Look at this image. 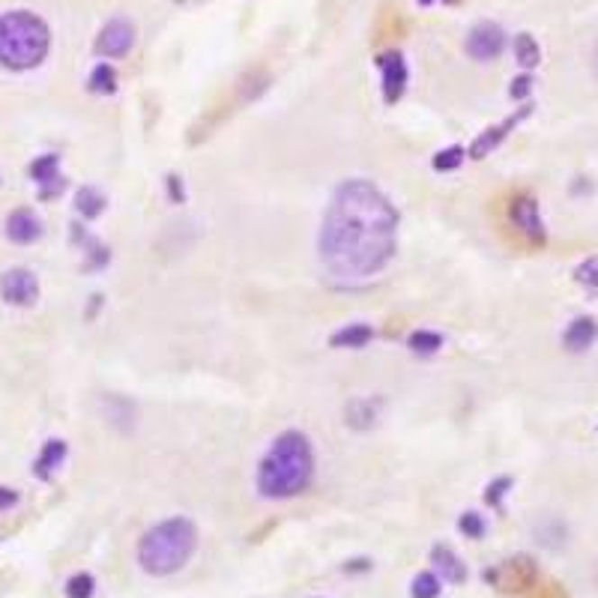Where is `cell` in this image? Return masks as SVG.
Wrapping results in <instances>:
<instances>
[{"label": "cell", "mask_w": 598, "mask_h": 598, "mask_svg": "<svg viewBox=\"0 0 598 598\" xmlns=\"http://www.w3.org/2000/svg\"><path fill=\"white\" fill-rule=\"evenodd\" d=\"M377 67L383 75V99H386V105H395L407 90V63L398 51H386L377 58Z\"/></svg>", "instance_id": "30bf717a"}, {"label": "cell", "mask_w": 598, "mask_h": 598, "mask_svg": "<svg viewBox=\"0 0 598 598\" xmlns=\"http://www.w3.org/2000/svg\"><path fill=\"white\" fill-rule=\"evenodd\" d=\"M443 348V339L431 330H416L413 335H410V350L413 353H425V357H431V353H437Z\"/></svg>", "instance_id": "7402d4cb"}, {"label": "cell", "mask_w": 598, "mask_h": 598, "mask_svg": "<svg viewBox=\"0 0 598 598\" xmlns=\"http://www.w3.org/2000/svg\"><path fill=\"white\" fill-rule=\"evenodd\" d=\"M446 4H461V0H446Z\"/></svg>", "instance_id": "d6a6232c"}, {"label": "cell", "mask_w": 598, "mask_h": 598, "mask_svg": "<svg viewBox=\"0 0 598 598\" xmlns=\"http://www.w3.org/2000/svg\"><path fill=\"white\" fill-rule=\"evenodd\" d=\"M0 296L6 299L9 305H18V308H31L36 299H40V282H36V276L31 269H6L4 276H0Z\"/></svg>", "instance_id": "8992f818"}, {"label": "cell", "mask_w": 598, "mask_h": 598, "mask_svg": "<svg viewBox=\"0 0 598 598\" xmlns=\"http://www.w3.org/2000/svg\"><path fill=\"white\" fill-rule=\"evenodd\" d=\"M410 595L413 598H437L440 595V577L431 572H422L413 577V586H410Z\"/></svg>", "instance_id": "603a6c76"}, {"label": "cell", "mask_w": 598, "mask_h": 598, "mask_svg": "<svg viewBox=\"0 0 598 598\" xmlns=\"http://www.w3.org/2000/svg\"><path fill=\"white\" fill-rule=\"evenodd\" d=\"M13 503H15V491L0 488V506H13Z\"/></svg>", "instance_id": "4dcf8cb0"}, {"label": "cell", "mask_w": 598, "mask_h": 598, "mask_svg": "<svg viewBox=\"0 0 598 598\" xmlns=\"http://www.w3.org/2000/svg\"><path fill=\"white\" fill-rule=\"evenodd\" d=\"M532 114V105L527 102L523 108H518L515 114H509L506 120H503L500 126H491V129H485V132L476 138V141L470 144V159H485V156H491L494 150H497L506 138L512 135V129H518L523 120H527Z\"/></svg>", "instance_id": "9c48e42d"}, {"label": "cell", "mask_w": 598, "mask_h": 598, "mask_svg": "<svg viewBox=\"0 0 598 598\" xmlns=\"http://www.w3.org/2000/svg\"><path fill=\"white\" fill-rule=\"evenodd\" d=\"M87 87L93 93H99V96H111V93L117 90V69L111 67V63H99V67L90 72Z\"/></svg>", "instance_id": "44dd1931"}, {"label": "cell", "mask_w": 598, "mask_h": 598, "mask_svg": "<svg viewBox=\"0 0 598 598\" xmlns=\"http://www.w3.org/2000/svg\"><path fill=\"white\" fill-rule=\"evenodd\" d=\"M458 530H461L467 539H482L485 536V518L476 515V512H464L461 521H458Z\"/></svg>", "instance_id": "83f0119b"}, {"label": "cell", "mask_w": 598, "mask_h": 598, "mask_svg": "<svg viewBox=\"0 0 598 598\" xmlns=\"http://www.w3.org/2000/svg\"><path fill=\"white\" fill-rule=\"evenodd\" d=\"M503 575H509V581H503L500 590H521V586H527L536 577V566H532V559L518 557V559H506V563L491 568V572H485V577H503Z\"/></svg>", "instance_id": "5bb4252c"}, {"label": "cell", "mask_w": 598, "mask_h": 598, "mask_svg": "<svg viewBox=\"0 0 598 598\" xmlns=\"http://www.w3.org/2000/svg\"><path fill=\"white\" fill-rule=\"evenodd\" d=\"M93 593H96V581L87 572L72 575L67 581V598H93Z\"/></svg>", "instance_id": "cb8c5ba5"}, {"label": "cell", "mask_w": 598, "mask_h": 598, "mask_svg": "<svg viewBox=\"0 0 598 598\" xmlns=\"http://www.w3.org/2000/svg\"><path fill=\"white\" fill-rule=\"evenodd\" d=\"M509 488H512L509 476H500V479H494V482L488 485V491H485V503H488V506H494V509H503V500H506Z\"/></svg>", "instance_id": "484cf974"}, {"label": "cell", "mask_w": 598, "mask_h": 598, "mask_svg": "<svg viewBox=\"0 0 598 598\" xmlns=\"http://www.w3.org/2000/svg\"><path fill=\"white\" fill-rule=\"evenodd\" d=\"M461 162H464V147H448L434 156L437 171H455V168H461Z\"/></svg>", "instance_id": "4316f807"}, {"label": "cell", "mask_w": 598, "mask_h": 598, "mask_svg": "<svg viewBox=\"0 0 598 598\" xmlns=\"http://www.w3.org/2000/svg\"><path fill=\"white\" fill-rule=\"evenodd\" d=\"M419 4H422V6H428V4H431V0H419Z\"/></svg>", "instance_id": "1f68e13d"}, {"label": "cell", "mask_w": 598, "mask_h": 598, "mask_svg": "<svg viewBox=\"0 0 598 598\" xmlns=\"http://www.w3.org/2000/svg\"><path fill=\"white\" fill-rule=\"evenodd\" d=\"M503 49H506V31H503L500 24L494 22H482L476 24L470 36H467V54H470L473 60L479 63H488V60H497Z\"/></svg>", "instance_id": "5b68a950"}, {"label": "cell", "mask_w": 598, "mask_h": 598, "mask_svg": "<svg viewBox=\"0 0 598 598\" xmlns=\"http://www.w3.org/2000/svg\"><path fill=\"white\" fill-rule=\"evenodd\" d=\"M595 339H598V321H595V317H590V314H581V317H575V321L566 326L563 348L568 353H584V350L593 348Z\"/></svg>", "instance_id": "4fadbf2b"}, {"label": "cell", "mask_w": 598, "mask_h": 598, "mask_svg": "<svg viewBox=\"0 0 598 598\" xmlns=\"http://www.w3.org/2000/svg\"><path fill=\"white\" fill-rule=\"evenodd\" d=\"M67 455H69V446L63 443V440H49V443H45V446H42V452H40V458H36V464H33L36 479L49 482L51 476L63 467V461H67Z\"/></svg>", "instance_id": "9a60e30c"}, {"label": "cell", "mask_w": 598, "mask_h": 598, "mask_svg": "<svg viewBox=\"0 0 598 598\" xmlns=\"http://www.w3.org/2000/svg\"><path fill=\"white\" fill-rule=\"evenodd\" d=\"M105 195H102L99 189H93V186H81L78 192H75V210H78L81 219H99L102 213H105Z\"/></svg>", "instance_id": "e0dca14e"}, {"label": "cell", "mask_w": 598, "mask_h": 598, "mask_svg": "<svg viewBox=\"0 0 598 598\" xmlns=\"http://www.w3.org/2000/svg\"><path fill=\"white\" fill-rule=\"evenodd\" d=\"M512 99H527L532 93V75H518L515 81H512Z\"/></svg>", "instance_id": "f1b7e54d"}, {"label": "cell", "mask_w": 598, "mask_h": 598, "mask_svg": "<svg viewBox=\"0 0 598 598\" xmlns=\"http://www.w3.org/2000/svg\"><path fill=\"white\" fill-rule=\"evenodd\" d=\"M512 224L527 237L532 246H545L548 240V231H545V222H541V213H539V204L532 195H518L515 201H512Z\"/></svg>", "instance_id": "ba28073f"}, {"label": "cell", "mask_w": 598, "mask_h": 598, "mask_svg": "<svg viewBox=\"0 0 598 598\" xmlns=\"http://www.w3.org/2000/svg\"><path fill=\"white\" fill-rule=\"evenodd\" d=\"M323 267L344 282L380 276L398 251V210L368 180H344L317 237Z\"/></svg>", "instance_id": "6da1fadb"}, {"label": "cell", "mask_w": 598, "mask_h": 598, "mask_svg": "<svg viewBox=\"0 0 598 598\" xmlns=\"http://www.w3.org/2000/svg\"><path fill=\"white\" fill-rule=\"evenodd\" d=\"M58 165H60V159L54 153H45L31 165V177L36 180V186H40L42 201H54L63 189H67V177H60Z\"/></svg>", "instance_id": "8fae6325"}, {"label": "cell", "mask_w": 598, "mask_h": 598, "mask_svg": "<svg viewBox=\"0 0 598 598\" xmlns=\"http://www.w3.org/2000/svg\"><path fill=\"white\" fill-rule=\"evenodd\" d=\"M515 60L527 72L536 69L539 63H541V49H539V42H536V36H532V33H518V40H515Z\"/></svg>", "instance_id": "ffe728a7"}, {"label": "cell", "mask_w": 598, "mask_h": 598, "mask_svg": "<svg viewBox=\"0 0 598 598\" xmlns=\"http://www.w3.org/2000/svg\"><path fill=\"white\" fill-rule=\"evenodd\" d=\"M431 559H434L437 572L446 577V584H464L467 581V566L461 563V557H458L452 548L437 545L431 550Z\"/></svg>", "instance_id": "2e32d148"}, {"label": "cell", "mask_w": 598, "mask_h": 598, "mask_svg": "<svg viewBox=\"0 0 598 598\" xmlns=\"http://www.w3.org/2000/svg\"><path fill=\"white\" fill-rule=\"evenodd\" d=\"M135 45V27L126 18H111V22L102 27L96 36V54L99 58H126Z\"/></svg>", "instance_id": "52a82bcc"}, {"label": "cell", "mask_w": 598, "mask_h": 598, "mask_svg": "<svg viewBox=\"0 0 598 598\" xmlns=\"http://www.w3.org/2000/svg\"><path fill=\"white\" fill-rule=\"evenodd\" d=\"M377 422V404L371 398H357L348 404V425L357 428V431H368V428Z\"/></svg>", "instance_id": "d6986e66"}, {"label": "cell", "mask_w": 598, "mask_h": 598, "mask_svg": "<svg viewBox=\"0 0 598 598\" xmlns=\"http://www.w3.org/2000/svg\"><path fill=\"white\" fill-rule=\"evenodd\" d=\"M575 282L586 291H598V258H586L575 267Z\"/></svg>", "instance_id": "d4e9b609"}, {"label": "cell", "mask_w": 598, "mask_h": 598, "mask_svg": "<svg viewBox=\"0 0 598 598\" xmlns=\"http://www.w3.org/2000/svg\"><path fill=\"white\" fill-rule=\"evenodd\" d=\"M314 479V452L305 434H278L258 467V491L267 500H291Z\"/></svg>", "instance_id": "7a4b0ae2"}, {"label": "cell", "mask_w": 598, "mask_h": 598, "mask_svg": "<svg viewBox=\"0 0 598 598\" xmlns=\"http://www.w3.org/2000/svg\"><path fill=\"white\" fill-rule=\"evenodd\" d=\"M51 31L31 9L0 13V67L24 72L49 58Z\"/></svg>", "instance_id": "3957f363"}, {"label": "cell", "mask_w": 598, "mask_h": 598, "mask_svg": "<svg viewBox=\"0 0 598 598\" xmlns=\"http://www.w3.org/2000/svg\"><path fill=\"white\" fill-rule=\"evenodd\" d=\"M374 339V330L368 323H348L344 330H339L332 335V348H350V350H359L366 348V344Z\"/></svg>", "instance_id": "ac0fdd59"}, {"label": "cell", "mask_w": 598, "mask_h": 598, "mask_svg": "<svg viewBox=\"0 0 598 598\" xmlns=\"http://www.w3.org/2000/svg\"><path fill=\"white\" fill-rule=\"evenodd\" d=\"M6 237L18 242V246H31V242H36L42 237V222L40 216H36L33 210H15L9 213L6 219Z\"/></svg>", "instance_id": "7c38bea8"}, {"label": "cell", "mask_w": 598, "mask_h": 598, "mask_svg": "<svg viewBox=\"0 0 598 598\" xmlns=\"http://www.w3.org/2000/svg\"><path fill=\"white\" fill-rule=\"evenodd\" d=\"M198 548V530L189 518H168L144 532L138 545V563L147 575H174L192 559Z\"/></svg>", "instance_id": "277c9868"}, {"label": "cell", "mask_w": 598, "mask_h": 598, "mask_svg": "<svg viewBox=\"0 0 598 598\" xmlns=\"http://www.w3.org/2000/svg\"><path fill=\"white\" fill-rule=\"evenodd\" d=\"M168 195H171V201H174V204H183V198H186L183 180H180V177H177V174L168 177Z\"/></svg>", "instance_id": "f546056e"}]
</instances>
